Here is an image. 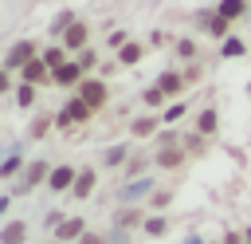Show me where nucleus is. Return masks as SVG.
<instances>
[{
    "label": "nucleus",
    "instance_id": "nucleus-14",
    "mask_svg": "<svg viewBox=\"0 0 251 244\" xmlns=\"http://www.w3.org/2000/svg\"><path fill=\"white\" fill-rule=\"evenodd\" d=\"M220 16H224V20L243 16V0H224V4H220Z\"/></svg>",
    "mask_w": 251,
    "mask_h": 244
},
{
    "label": "nucleus",
    "instance_id": "nucleus-7",
    "mask_svg": "<svg viewBox=\"0 0 251 244\" xmlns=\"http://www.w3.org/2000/svg\"><path fill=\"white\" fill-rule=\"evenodd\" d=\"M78 75H82V67H78V63H63V67H55V71H51V79H55V83H63V87H75V83H78Z\"/></svg>",
    "mask_w": 251,
    "mask_h": 244
},
{
    "label": "nucleus",
    "instance_id": "nucleus-18",
    "mask_svg": "<svg viewBox=\"0 0 251 244\" xmlns=\"http://www.w3.org/2000/svg\"><path fill=\"white\" fill-rule=\"evenodd\" d=\"M216 130V110H204L200 114V134H212Z\"/></svg>",
    "mask_w": 251,
    "mask_h": 244
},
{
    "label": "nucleus",
    "instance_id": "nucleus-4",
    "mask_svg": "<svg viewBox=\"0 0 251 244\" xmlns=\"http://www.w3.org/2000/svg\"><path fill=\"white\" fill-rule=\"evenodd\" d=\"M86 118H90V106H86L82 98H75V102L59 114V126H67V122H86Z\"/></svg>",
    "mask_w": 251,
    "mask_h": 244
},
{
    "label": "nucleus",
    "instance_id": "nucleus-31",
    "mask_svg": "<svg viewBox=\"0 0 251 244\" xmlns=\"http://www.w3.org/2000/svg\"><path fill=\"white\" fill-rule=\"evenodd\" d=\"M4 91H8V75L0 71V94H4Z\"/></svg>",
    "mask_w": 251,
    "mask_h": 244
},
{
    "label": "nucleus",
    "instance_id": "nucleus-23",
    "mask_svg": "<svg viewBox=\"0 0 251 244\" xmlns=\"http://www.w3.org/2000/svg\"><path fill=\"white\" fill-rule=\"evenodd\" d=\"M161 98H165V94H161L157 87H149V91H145V102H149V106H161Z\"/></svg>",
    "mask_w": 251,
    "mask_h": 244
},
{
    "label": "nucleus",
    "instance_id": "nucleus-34",
    "mask_svg": "<svg viewBox=\"0 0 251 244\" xmlns=\"http://www.w3.org/2000/svg\"><path fill=\"white\" fill-rule=\"evenodd\" d=\"M4 209H8V201H4V197H0V213H4Z\"/></svg>",
    "mask_w": 251,
    "mask_h": 244
},
{
    "label": "nucleus",
    "instance_id": "nucleus-13",
    "mask_svg": "<svg viewBox=\"0 0 251 244\" xmlns=\"http://www.w3.org/2000/svg\"><path fill=\"white\" fill-rule=\"evenodd\" d=\"M157 165H161V169L180 165V150H161V153H157Z\"/></svg>",
    "mask_w": 251,
    "mask_h": 244
},
{
    "label": "nucleus",
    "instance_id": "nucleus-5",
    "mask_svg": "<svg viewBox=\"0 0 251 244\" xmlns=\"http://www.w3.org/2000/svg\"><path fill=\"white\" fill-rule=\"evenodd\" d=\"M82 232H86V224H82V216H67V220H63L59 228H55V236H59V240H78Z\"/></svg>",
    "mask_w": 251,
    "mask_h": 244
},
{
    "label": "nucleus",
    "instance_id": "nucleus-27",
    "mask_svg": "<svg viewBox=\"0 0 251 244\" xmlns=\"http://www.w3.org/2000/svg\"><path fill=\"white\" fill-rule=\"evenodd\" d=\"M78 244H106V240H102L98 232H82V236H78Z\"/></svg>",
    "mask_w": 251,
    "mask_h": 244
},
{
    "label": "nucleus",
    "instance_id": "nucleus-22",
    "mask_svg": "<svg viewBox=\"0 0 251 244\" xmlns=\"http://www.w3.org/2000/svg\"><path fill=\"white\" fill-rule=\"evenodd\" d=\"M145 189H149V181H133V185H129V189H126V197H129V201H133V197H141V193H145Z\"/></svg>",
    "mask_w": 251,
    "mask_h": 244
},
{
    "label": "nucleus",
    "instance_id": "nucleus-3",
    "mask_svg": "<svg viewBox=\"0 0 251 244\" xmlns=\"http://www.w3.org/2000/svg\"><path fill=\"white\" fill-rule=\"evenodd\" d=\"M31 59H35V47H31V43H16V47L8 51V67H20V71H24Z\"/></svg>",
    "mask_w": 251,
    "mask_h": 244
},
{
    "label": "nucleus",
    "instance_id": "nucleus-9",
    "mask_svg": "<svg viewBox=\"0 0 251 244\" xmlns=\"http://www.w3.org/2000/svg\"><path fill=\"white\" fill-rule=\"evenodd\" d=\"M82 43H86V28L82 24H71L67 35H63V47H82Z\"/></svg>",
    "mask_w": 251,
    "mask_h": 244
},
{
    "label": "nucleus",
    "instance_id": "nucleus-21",
    "mask_svg": "<svg viewBox=\"0 0 251 244\" xmlns=\"http://www.w3.org/2000/svg\"><path fill=\"white\" fill-rule=\"evenodd\" d=\"M16 169H20V157H8V161H4V165H0V177H12V173H16Z\"/></svg>",
    "mask_w": 251,
    "mask_h": 244
},
{
    "label": "nucleus",
    "instance_id": "nucleus-19",
    "mask_svg": "<svg viewBox=\"0 0 251 244\" xmlns=\"http://www.w3.org/2000/svg\"><path fill=\"white\" fill-rule=\"evenodd\" d=\"M43 63H47L51 71H55V67H63V51H59V47H51V51L43 55Z\"/></svg>",
    "mask_w": 251,
    "mask_h": 244
},
{
    "label": "nucleus",
    "instance_id": "nucleus-29",
    "mask_svg": "<svg viewBox=\"0 0 251 244\" xmlns=\"http://www.w3.org/2000/svg\"><path fill=\"white\" fill-rule=\"evenodd\" d=\"M43 134H47V118H39V122L31 126V138H43Z\"/></svg>",
    "mask_w": 251,
    "mask_h": 244
},
{
    "label": "nucleus",
    "instance_id": "nucleus-28",
    "mask_svg": "<svg viewBox=\"0 0 251 244\" xmlns=\"http://www.w3.org/2000/svg\"><path fill=\"white\" fill-rule=\"evenodd\" d=\"M239 51H243V43H239V39H227V47H224V55H239Z\"/></svg>",
    "mask_w": 251,
    "mask_h": 244
},
{
    "label": "nucleus",
    "instance_id": "nucleus-32",
    "mask_svg": "<svg viewBox=\"0 0 251 244\" xmlns=\"http://www.w3.org/2000/svg\"><path fill=\"white\" fill-rule=\"evenodd\" d=\"M184 244H200V236H188V240H184Z\"/></svg>",
    "mask_w": 251,
    "mask_h": 244
},
{
    "label": "nucleus",
    "instance_id": "nucleus-20",
    "mask_svg": "<svg viewBox=\"0 0 251 244\" xmlns=\"http://www.w3.org/2000/svg\"><path fill=\"white\" fill-rule=\"evenodd\" d=\"M31 98H35V87L24 83V87H20V106H31Z\"/></svg>",
    "mask_w": 251,
    "mask_h": 244
},
{
    "label": "nucleus",
    "instance_id": "nucleus-11",
    "mask_svg": "<svg viewBox=\"0 0 251 244\" xmlns=\"http://www.w3.org/2000/svg\"><path fill=\"white\" fill-rule=\"evenodd\" d=\"M47 177H51V169H47L43 161H35V165L27 169V189H31V185H39V181H47Z\"/></svg>",
    "mask_w": 251,
    "mask_h": 244
},
{
    "label": "nucleus",
    "instance_id": "nucleus-1",
    "mask_svg": "<svg viewBox=\"0 0 251 244\" xmlns=\"http://www.w3.org/2000/svg\"><path fill=\"white\" fill-rule=\"evenodd\" d=\"M78 98H82L90 110H98V106L106 102V83H98V79H86V83L78 87Z\"/></svg>",
    "mask_w": 251,
    "mask_h": 244
},
{
    "label": "nucleus",
    "instance_id": "nucleus-6",
    "mask_svg": "<svg viewBox=\"0 0 251 244\" xmlns=\"http://www.w3.org/2000/svg\"><path fill=\"white\" fill-rule=\"evenodd\" d=\"M24 240H27V224L24 220H12V224L0 228V244H24Z\"/></svg>",
    "mask_w": 251,
    "mask_h": 244
},
{
    "label": "nucleus",
    "instance_id": "nucleus-10",
    "mask_svg": "<svg viewBox=\"0 0 251 244\" xmlns=\"http://www.w3.org/2000/svg\"><path fill=\"white\" fill-rule=\"evenodd\" d=\"M180 83H184V79L169 71V75H161V79H157V91H161V94H176V91H180Z\"/></svg>",
    "mask_w": 251,
    "mask_h": 244
},
{
    "label": "nucleus",
    "instance_id": "nucleus-25",
    "mask_svg": "<svg viewBox=\"0 0 251 244\" xmlns=\"http://www.w3.org/2000/svg\"><path fill=\"white\" fill-rule=\"evenodd\" d=\"M224 31H227V20L216 16V20H212V35H224Z\"/></svg>",
    "mask_w": 251,
    "mask_h": 244
},
{
    "label": "nucleus",
    "instance_id": "nucleus-16",
    "mask_svg": "<svg viewBox=\"0 0 251 244\" xmlns=\"http://www.w3.org/2000/svg\"><path fill=\"white\" fill-rule=\"evenodd\" d=\"M165 228H169V220H165V216H149V220H145V232H149V236H161Z\"/></svg>",
    "mask_w": 251,
    "mask_h": 244
},
{
    "label": "nucleus",
    "instance_id": "nucleus-26",
    "mask_svg": "<svg viewBox=\"0 0 251 244\" xmlns=\"http://www.w3.org/2000/svg\"><path fill=\"white\" fill-rule=\"evenodd\" d=\"M118 224H122V228H129V224H137V213H133V209H129V213H122V216H118Z\"/></svg>",
    "mask_w": 251,
    "mask_h": 244
},
{
    "label": "nucleus",
    "instance_id": "nucleus-17",
    "mask_svg": "<svg viewBox=\"0 0 251 244\" xmlns=\"http://www.w3.org/2000/svg\"><path fill=\"white\" fill-rule=\"evenodd\" d=\"M137 59H141V47L137 43H126L122 47V63H137Z\"/></svg>",
    "mask_w": 251,
    "mask_h": 244
},
{
    "label": "nucleus",
    "instance_id": "nucleus-8",
    "mask_svg": "<svg viewBox=\"0 0 251 244\" xmlns=\"http://www.w3.org/2000/svg\"><path fill=\"white\" fill-rule=\"evenodd\" d=\"M24 79H27L31 87H35V83H43V79H47V63H43V59H31V63L24 67Z\"/></svg>",
    "mask_w": 251,
    "mask_h": 244
},
{
    "label": "nucleus",
    "instance_id": "nucleus-15",
    "mask_svg": "<svg viewBox=\"0 0 251 244\" xmlns=\"http://www.w3.org/2000/svg\"><path fill=\"white\" fill-rule=\"evenodd\" d=\"M153 130H157V118H137V122H133V134H137V138H145V134H153Z\"/></svg>",
    "mask_w": 251,
    "mask_h": 244
},
{
    "label": "nucleus",
    "instance_id": "nucleus-33",
    "mask_svg": "<svg viewBox=\"0 0 251 244\" xmlns=\"http://www.w3.org/2000/svg\"><path fill=\"white\" fill-rule=\"evenodd\" d=\"M243 244H251V228H247V232H243Z\"/></svg>",
    "mask_w": 251,
    "mask_h": 244
},
{
    "label": "nucleus",
    "instance_id": "nucleus-2",
    "mask_svg": "<svg viewBox=\"0 0 251 244\" xmlns=\"http://www.w3.org/2000/svg\"><path fill=\"white\" fill-rule=\"evenodd\" d=\"M75 181H78V173H75L71 165H59V169H51V177H47V189L63 193V189H75Z\"/></svg>",
    "mask_w": 251,
    "mask_h": 244
},
{
    "label": "nucleus",
    "instance_id": "nucleus-12",
    "mask_svg": "<svg viewBox=\"0 0 251 244\" xmlns=\"http://www.w3.org/2000/svg\"><path fill=\"white\" fill-rule=\"evenodd\" d=\"M90 189H94V173H90V169H82V173H78V181H75V197H86Z\"/></svg>",
    "mask_w": 251,
    "mask_h": 244
},
{
    "label": "nucleus",
    "instance_id": "nucleus-24",
    "mask_svg": "<svg viewBox=\"0 0 251 244\" xmlns=\"http://www.w3.org/2000/svg\"><path fill=\"white\" fill-rule=\"evenodd\" d=\"M122 157H126V146H114V150H110V153H106V161H110V165H118V161H122Z\"/></svg>",
    "mask_w": 251,
    "mask_h": 244
},
{
    "label": "nucleus",
    "instance_id": "nucleus-30",
    "mask_svg": "<svg viewBox=\"0 0 251 244\" xmlns=\"http://www.w3.org/2000/svg\"><path fill=\"white\" fill-rule=\"evenodd\" d=\"M224 244H243V236H235V232H231V236H224Z\"/></svg>",
    "mask_w": 251,
    "mask_h": 244
}]
</instances>
